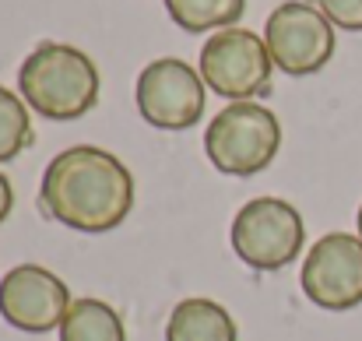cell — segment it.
<instances>
[{"mask_svg": "<svg viewBox=\"0 0 362 341\" xmlns=\"http://www.w3.org/2000/svg\"><path fill=\"white\" fill-rule=\"evenodd\" d=\"M39 208L49 222H60L74 232H113L134 208V176L106 148H64L42 173Z\"/></svg>", "mask_w": 362, "mask_h": 341, "instance_id": "obj_1", "label": "cell"}, {"mask_svg": "<svg viewBox=\"0 0 362 341\" xmlns=\"http://www.w3.org/2000/svg\"><path fill=\"white\" fill-rule=\"evenodd\" d=\"M99 85L95 60L67 42H39L18 67V92L28 110L57 123L81 120L95 110Z\"/></svg>", "mask_w": 362, "mask_h": 341, "instance_id": "obj_2", "label": "cell"}, {"mask_svg": "<svg viewBox=\"0 0 362 341\" xmlns=\"http://www.w3.org/2000/svg\"><path fill=\"white\" fill-rule=\"evenodd\" d=\"M281 148V123L260 103H229L204 130V155L226 176L264 173Z\"/></svg>", "mask_w": 362, "mask_h": 341, "instance_id": "obj_3", "label": "cell"}, {"mask_svg": "<svg viewBox=\"0 0 362 341\" xmlns=\"http://www.w3.org/2000/svg\"><path fill=\"white\" fill-rule=\"evenodd\" d=\"M229 239L246 267L281 271L303 253L306 222L299 208L281 197H253L236 212Z\"/></svg>", "mask_w": 362, "mask_h": 341, "instance_id": "obj_4", "label": "cell"}, {"mask_svg": "<svg viewBox=\"0 0 362 341\" xmlns=\"http://www.w3.org/2000/svg\"><path fill=\"white\" fill-rule=\"evenodd\" d=\"M208 92L229 99V103H253L257 96L271 92V71L274 60L267 53V42L250 28H222L204 39L201 64H197Z\"/></svg>", "mask_w": 362, "mask_h": 341, "instance_id": "obj_5", "label": "cell"}, {"mask_svg": "<svg viewBox=\"0 0 362 341\" xmlns=\"http://www.w3.org/2000/svg\"><path fill=\"white\" fill-rule=\"evenodd\" d=\"M264 42L278 71L288 78H310L334 57V25L317 4L285 0L267 14Z\"/></svg>", "mask_w": 362, "mask_h": 341, "instance_id": "obj_6", "label": "cell"}, {"mask_svg": "<svg viewBox=\"0 0 362 341\" xmlns=\"http://www.w3.org/2000/svg\"><path fill=\"white\" fill-rule=\"evenodd\" d=\"M137 113L158 130H190L208 106V85L180 57H158L137 74Z\"/></svg>", "mask_w": 362, "mask_h": 341, "instance_id": "obj_7", "label": "cell"}, {"mask_svg": "<svg viewBox=\"0 0 362 341\" xmlns=\"http://www.w3.org/2000/svg\"><path fill=\"white\" fill-rule=\"evenodd\" d=\"M303 296L331 313H345L362 306V239L352 232L320 236L303 260L299 271Z\"/></svg>", "mask_w": 362, "mask_h": 341, "instance_id": "obj_8", "label": "cell"}, {"mask_svg": "<svg viewBox=\"0 0 362 341\" xmlns=\"http://www.w3.org/2000/svg\"><path fill=\"white\" fill-rule=\"evenodd\" d=\"M71 289L42 264H18L0 278V317L25 335L60 331L71 310Z\"/></svg>", "mask_w": 362, "mask_h": 341, "instance_id": "obj_9", "label": "cell"}, {"mask_svg": "<svg viewBox=\"0 0 362 341\" xmlns=\"http://www.w3.org/2000/svg\"><path fill=\"white\" fill-rule=\"evenodd\" d=\"M165 341H240V328L222 303L190 296L173 306L165 320Z\"/></svg>", "mask_w": 362, "mask_h": 341, "instance_id": "obj_10", "label": "cell"}, {"mask_svg": "<svg viewBox=\"0 0 362 341\" xmlns=\"http://www.w3.org/2000/svg\"><path fill=\"white\" fill-rule=\"evenodd\" d=\"M60 341H127V328L117 306L106 299H74L64 324H60Z\"/></svg>", "mask_w": 362, "mask_h": 341, "instance_id": "obj_11", "label": "cell"}, {"mask_svg": "<svg viewBox=\"0 0 362 341\" xmlns=\"http://www.w3.org/2000/svg\"><path fill=\"white\" fill-rule=\"evenodd\" d=\"M169 18L183 32H222L233 28L246 11V0H165Z\"/></svg>", "mask_w": 362, "mask_h": 341, "instance_id": "obj_12", "label": "cell"}, {"mask_svg": "<svg viewBox=\"0 0 362 341\" xmlns=\"http://www.w3.org/2000/svg\"><path fill=\"white\" fill-rule=\"evenodd\" d=\"M32 144V116L28 103L0 85V166L14 162Z\"/></svg>", "mask_w": 362, "mask_h": 341, "instance_id": "obj_13", "label": "cell"}, {"mask_svg": "<svg viewBox=\"0 0 362 341\" xmlns=\"http://www.w3.org/2000/svg\"><path fill=\"white\" fill-rule=\"evenodd\" d=\"M317 7L327 14L334 28L362 32V0H317Z\"/></svg>", "mask_w": 362, "mask_h": 341, "instance_id": "obj_14", "label": "cell"}, {"mask_svg": "<svg viewBox=\"0 0 362 341\" xmlns=\"http://www.w3.org/2000/svg\"><path fill=\"white\" fill-rule=\"evenodd\" d=\"M11 212H14V187H11L7 173H0V226L7 222Z\"/></svg>", "mask_w": 362, "mask_h": 341, "instance_id": "obj_15", "label": "cell"}, {"mask_svg": "<svg viewBox=\"0 0 362 341\" xmlns=\"http://www.w3.org/2000/svg\"><path fill=\"white\" fill-rule=\"evenodd\" d=\"M356 229H359L356 236H359V239H362V204H359V215H356Z\"/></svg>", "mask_w": 362, "mask_h": 341, "instance_id": "obj_16", "label": "cell"}]
</instances>
